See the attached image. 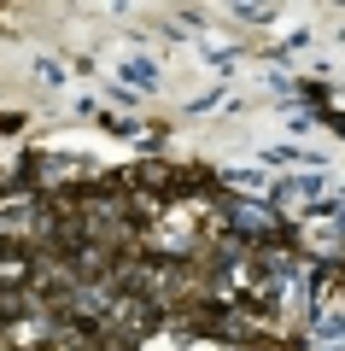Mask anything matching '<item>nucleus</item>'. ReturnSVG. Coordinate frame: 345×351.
Listing matches in <instances>:
<instances>
[{"label": "nucleus", "mask_w": 345, "mask_h": 351, "mask_svg": "<svg viewBox=\"0 0 345 351\" xmlns=\"http://www.w3.org/2000/svg\"><path fill=\"white\" fill-rule=\"evenodd\" d=\"M123 76H129L135 88H158V71H152L147 59H129V64H123Z\"/></svg>", "instance_id": "f257e3e1"}, {"label": "nucleus", "mask_w": 345, "mask_h": 351, "mask_svg": "<svg viewBox=\"0 0 345 351\" xmlns=\"http://www.w3.org/2000/svg\"><path fill=\"white\" fill-rule=\"evenodd\" d=\"M36 76L53 88V82H64V64H59V59H36Z\"/></svg>", "instance_id": "f03ea898"}, {"label": "nucleus", "mask_w": 345, "mask_h": 351, "mask_svg": "<svg viewBox=\"0 0 345 351\" xmlns=\"http://www.w3.org/2000/svg\"><path fill=\"white\" fill-rule=\"evenodd\" d=\"M18 123H24V117H18V112H0V135H12Z\"/></svg>", "instance_id": "7ed1b4c3"}]
</instances>
